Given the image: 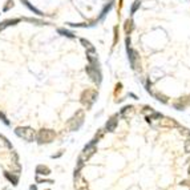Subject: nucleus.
Here are the masks:
<instances>
[{
    "instance_id": "nucleus-1",
    "label": "nucleus",
    "mask_w": 190,
    "mask_h": 190,
    "mask_svg": "<svg viewBox=\"0 0 190 190\" xmlns=\"http://www.w3.org/2000/svg\"><path fill=\"white\" fill-rule=\"evenodd\" d=\"M125 48H126V53H128V60L130 63V67L133 71H138V65H140V56L138 52L136 51L134 48H132L130 45V36L126 35L125 37Z\"/></svg>"
},
{
    "instance_id": "nucleus-2",
    "label": "nucleus",
    "mask_w": 190,
    "mask_h": 190,
    "mask_svg": "<svg viewBox=\"0 0 190 190\" xmlns=\"http://www.w3.org/2000/svg\"><path fill=\"white\" fill-rule=\"evenodd\" d=\"M98 97V90L96 89H85L81 93V97H80V103L85 106L87 109L92 108V105L96 103Z\"/></svg>"
},
{
    "instance_id": "nucleus-3",
    "label": "nucleus",
    "mask_w": 190,
    "mask_h": 190,
    "mask_svg": "<svg viewBox=\"0 0 190 190\" xmlns=\"http://www.w3.org/2000/svg\"><path fill=\"white\" fill-rule=\"evenodd\" d=\"M82 124H84V111H82V109H79L75 113V116L67 121V128L69 132H75L77 129H80V126H81Z\"/></svg>"
},
{
    "instance_id": "nucleus-4",
    "label": "nucleus",
    "mask_w": 190,
    "mask_h": 190,
    "mask_svg": "<svg viewBox=\"0 0 190 190\" xmlns=\"http://www.w3.org/2000/svg\"><path fill=\"white\" fill-rule=\"evenodd\" d=\"M16 136H19L20 138L25 140L28 142H32L36 140V130L33 128H29V126H17L15 129Z\"/></svg>"
},
{
    "instance_id": "nucleus-5",
    "label": "nucleus",
    "mask_w": 190,
    "mask_h": 190,
    "mask_svg": "<svg viewBox=\"0 0 190 190\" xmlns=\"http://www.w3.org/2000/svg\"><path fill=\"white\" fill-rule=\"evenodd\" d=\"M36 138L40 144H51L56 138V132L52 129H41L36 134Z\"/></svg>"
},
{
    "instance_id": "nucleus-6",
    "label": "nucleus",
    "mask_w": 190,
    "mask_h": 190,
    "mask_svg": "<svg viewBox=\"0 0 190 190\" xmlns=\"http://www.w3.org/2000/svg\"><path fill=\"white\" fill-rule=\"evenodd\" d=\"M85 72H87V75L90 77V80H92L97 87L101 84V81H103V73H101L100 68L92 67L90 64H88L87 67H85Z\"/></svg>"
},
{
    "instance_id": "nucleus-7",
    "label": "nucleus",
    "mask_w": 190,
    "mask_h": 190,
    "mask_svg": "<svg viewBox=\"0 0 190 190\" xmlns=\"http://www.w3.org/2000/svg\"><path fill=\"white\" fill-rule=\"evenodd\" d=\"M97 140H93L90 144H88L87 146L84 148V150L81 152V156H80V158H79V161H81V162H87L88 159L90 158V157L93 156V154L96 153V144H97Z\"/></svg>"
},
{
    "instance_id": "nucleus-8",
    "label": "nucleus",
    "mask_w": 190,
    "mask_h": 190,
    "mask_svg": "<svg viewBox=\"0 0 190 190\" xmlns=\"http://www.w3.org/2000/svg\"><path fill=\"white\" fill-rule=\"evenodd\" d=\"M158 124H159V126H162V128H178V122L174 120V118H170V117H164L162 116L161 117V120L158 121Z\"/></svg>"
},
{
    "instance_id": "nucleus-9",
    "label": "nucleus",
    "mask_w": 190,
    "mask_h": 190,
    "mask_svg": "<svg viewBox=\"0 0 190 190\" xmlns=\"http://www.w3.org/2000/svg\"><path fill=\"white\" fill-rule=\"evenodd\" d=\"M75 189L76 190H88V182L81 175L75 177Z\"/></svg>"
},
{
    "instance_id": "nucleus-10",
    "label": "nucleus",
    "mask_w": 190,
    "mask_h": 190,
    "mask_svg": "<svg viewBox=\"0 0 190 190\" xmlns=\"http://www.w3.org/2000/svg\"><path fill=\"white\" fill-rule=\"evenodd\" d=\"M114 7V0H112V1H109L108 4H105L104 5V8H103V11H101V13L98 15V17H97V21H101V20H104L105 19V16L108 15L109 12H111V9Z\"/></svg>"
},
{
    "instance_id": "nucleus-11",
    "label": "nucleus",
    "mask_w": 190,
    "mask_h": 190,
    "mask_svg": "<svg viewBox=\"0 0 190 190\" xmlns=\"http://www.w3.org/2000/svg\"><path fill=\"white\" fill-rule=\"evenodd\" d=\"M96 23H98L97 19L90 21V23H65V24L68 27H71V28H90V27H95Z\"/></svg>"
},
{
    "instance_id": "nucleus-12",
    "label": "nucleus",
    "mask_w": 190,
    "mask_h": 190,
    "mask_svg": "<svg viewBox=\"0 0 190 190\" xmlns=\"http://www.w3.org/2000/svg\"><path fill=\"white\" fill-rule=\"evenodd\" d=\"M118 114H114V116H112L111 118L108 120V122H106V125H105V129L108 132H114L116 130V128H117V124H118Z\"/></svg>"
},
{
    "instance_id": "nucleus-13",
    "label": "nucleus",
    "mask_w": 190,
    "mask_h": 190,
    "mask_svg": "<svg viewBox=\"0 0 190 190\" xmlns=\"http://www.w3.org/2000/svg\"><path fill=\"white\" fill-rule=\"evenodd\" d=\"M148 92H149L157 101H159V103H164V104H167V103H169V100H167L166 96L162 95V93H158V92H153L152 88H149V89H148Z\"/></svg>"
},
{
    "instance_id": "nucleus-14",
    "label": "nucleus",
    "mask_w": 190,
    "mask_h": 190,
    "mask_svg": "<svg viewBox=\"0 0 190 190\" xmlns=\"http://www.w3.org/2000/svg\"><path fill=\"white\" fill-rule=\"evenodd\" d=\"M87 60L92 67H96V68H100V61H98V55L97 53H87Z\"/></svg>"
},
{
    "instance_id": "nucleus-15",
    "label": "nucleus",
    "mask_w": 190,
    "mask_h": 190,
    "mask_svg": "<svg viewBox=\"0 0 190 190\" xmlns=\"http://www.w3.org/2000/svg\"><path fill=\"white\" fill-rule=\"evenodd\" d=\"M133 29H134V21H133V19H126L125 20V23H124V31H125V35H129L130 36V33L133 32Z\"/></svg>"
},
{
    "instance_id": "nucleus-16",
    "label": "nucleus",
    "mask_w": 190,
    "mask_h": 190,
    "mask_svg": "<svg viewBox=\"0 0 190 190\" xmlns=\"http://www.w3.org/2000/svg\"><path fill=\"white\" fill-rule=\"evenodd\" d=\"M20 1H21V4H23V5H25V7H27V8H28V9H29V11H31V12H33V13H36V15H37V16H44V13H43V12H41V11H40V9H37V8H36V7H35V5H32V4H31V3H29V1H28V0H20Z\"/></svg>"
},
{
    "instance_id": "nucleus-17",
    "label": "nucleus",
    "mask_w": 190,
    "mask_h": 190,
    "mask_svg": "<svg viewBox=\"0 0 190 190\" xmlns=\"http://www.w3.org/2000/svg\"><path fill=\"white\" fill-rule=\"evenodd\" d=\"M133 113H134L133 105H126L120 111V116H122V117H125V118H128L129 116H132Z\"/></svg>"
},
{
    "instance_id": "nucleus-18",
    "label": "nucleus",
    "mask_w": 190,
    "mask_h": 190,
    "mask_svg": "<svg viewBox=\"0 0 190 190\" xmlns=\"http://www.w3.org/2000/svg\"><path fill=\"white\" fill-rule=\"evenodd\" d=\"M36 174L37 175H49L51 174V169L45 165H39L36 167Z\"/></svg>"
},
{
    "instance_id": "nucleus-19",
    "label": "nucleus",
    "mask_w": 190,
    "mask_h": 190,
    "mask_svg": "<svg viewBox=\"0 0 190 190\" xmlns=\"http://www.w3.org/2000/svg\"><path fill=\"white\" fill-rule=\"evenodd\" d=\"M57 33L61 35V36L65 37H69V39H76V33L69 29H65V28H57Z\"/></svg>"
},
{
    "instance_id": "nucleus-20",
    "label": "nucleus",
    "mask_w": 190,
    "mask_h": 190,
    "mask_svg": "<svg viewBox=\"0 0 190 190\" xmlns=\"http://www.w3.org/2000/svg\"><path fill=\"white\" fill-rule=\"evenodd\" d=\"M24 20L28 21V23H33V24H36V25H47V24H49V23H47V21L40 20V19H35V17H24Z\"/></svg>"
},
{
    "instance_id": "nucleus-21",
    "label": "nucleus",
    "mask_w": 190,
    "mask_h": 190,
    "mask_svg": "<svg viewBox=\"0 0 190 190\" xmlns=\"http://www.w3.org/2000/svg\"><path fill=\"white\" fill-rule=\"evenodd\" d=\"M141 4H142V1L141 0H134V3L132 4V7H130V16H133L134 13L137 12V11L140 9V7H141Z\"/></svg>"
},
{
    "instance_id": "nucleus-22",
    "label": "nucleus",
    "mask_w": 190,
    "mask_h": 190,
    "mask_svg": "<svg viewBox=\"0 0 190 190\" xmlns=\"http://www.w3.org/2000/svg\"><path fill=\"white\" fill-rule=\"evenodd\" d=\"M13 7H15V3H13V0H7L1 11H3V12H8V11H9V9H12Z\"/></svg>"
},
{
    "instance_id": "nucleus-23",
    "label": "nucleus",
    "mask_w": 190,
    "mask_h": 190,
    "mask_svg": "<svg viewBox=\"0 0 190 190\" xmlns=\"http://www.w3.org/2000/svg\"><path fill=\"white\" fill-rule=\"evenodd\" d=\"M20 21H21V19L15 17V19H7V20H4V23L7 27H9V25H16V24H19Z\"/></svg>"
},
{
    "instance_id": "nucleus-24",
    "label": "nucleus",
    "mask_w": 190,
    "mask_h": 190,
    "mask_svg": "<svg viewBox=\"0 0 190 190\" xmlns=\"http://www.w3.org/2000/svg\"><path fill=\"white\" fill-rule=\"evenodd\" d=\"M178 103H181L183 106H189L190 105V96H185V97H180L178 98Z\"/></svg>"
},
{
    "instance_id": "nucleus-25",
    "label": "nucleus",
    "mask_w": 190,
    "mask_h": 190,
    "mask_svg": "<svg viewBox=\"0 0 190 190\" xmlns=\"http://www.w3.org/2000/svg\"><path fill=\"white\" fill-rule=\"evenodd\" d=\"M5 177H7L8 180H9L11 182H12V183H13V185H15V186L17 185V181H19V175H13V174L11 175L9 173H5Z\"/></svg>"
},
{
    "instance_id": "nucleus-26",
    "label": "nucleus",
    "mask_w": 190,
    "mask_h": 190,
    "mask_svg": "<svg viewBox=\"0 0 190 190\" xmlns=\"http://www.w3.org/2000/svg\"><path fill=\"white\" fill-rule=\"evenodd\" d=\"M180 133L182 134V136L185 137L186 140H188V138H190V130H189L188 128H181V129H180Z\"/></svg>"
},
{
    "instance_id": "nucleus-27",
    "label": "nucleus",
    "mask_w": 190,
    "mask_h": 190,
    "mask_svg": "<svg viewBox=\"0 0 190 190\" xmlns=\"http://www.w3.org/2000/svg\"><path fill=\"white\" fill-rule=\"evenodd\" d=\"M80 43H81V45L84 47L85 49H87L88 47H90V45H92V43H90L89 40H87V39H84V37H81V39H80Z\"/></svg>"
},
{
    "instance_id": "nucleus-28",
    "label": "nucleus",
    "mask_w": 190,
    "mask_h": 190,
    "mask_svg": "<svg viewBox=\"0 0 190 190\" xmlns=\"http://www.w3.org/2000/svg\"><path fill=\"white\" fill-rule=\"evenodd\" d=\"M87 53H90V55H93V53H97V49H96V47L93 45H90V47H88L87 48Z\"/></svg>"
},
{
    "instance_id": "nucleus-29",
    "label": "nucleus",
    "mask_w": 190,
    "mask_h": 190,
    "mask_svg": "<svg viewBox=\"0 0 190 190\" xmlns=\"http://www.w3.org/2000/svg\"><path fill=\"white\" fill-rule=\"evenodd\" d=\"M0 120H1V121H3V122H4V124H5V125H9V121H8V118H7V117H5V114H4V113H3V112H1V111H0Z\"/></svg>"
},
{
    "instance_id": "nucleus-30",
    "label": "nucleus",
    "mask_w": 190,
    "mask_h": 190,
    "mask_svg": "<svg viewBox=\"0 0 190 190\" xmlns=\"http://www.w3.org/2000/svg\"><path fill=\"white\" fill-rule=\"evenodd\" d=\"M185 152L186 153H190V138H188L185 141Z\"/></svg>"
},
{
    "instance_id": "nucleus-31",
    "label": "nucleus",
    "mask_w": 190,
    "mask_h": 190,
    "mask_svg": "<svg viewBox=\"0 0 190 190\" xmlns=\"http://www.w3.org/2000/svg\"><path fill=\"white\" fill-rule=\"evenodd\" d=\"M117 29H118V27L116 25L114 28H113V31H114V40H113V44L117 43V39H118V33H117Z\"/></svg>"
},
{
    "instance_id": "nucleus-32",
    "label": "nucleus",
    "mask_w": 190,
    "mask_h": 190,
    "mask_svg": "<svg viewBox=\"0 0 190 190\" xmlns=\"http://www.w3.org/2000/svg\"><path fill=\"white\" fill-rule=\"evenodd\" d=\"M142 112H144V113H153V108H149V106H144V111H142Z\"/></svg>"
},
{
    "instance_id": "nucleus-33",
    "label": "nucleus",
    "mask_w": 190,
    "mask_h": 190,
    "mask_svg": "<svg viewBox=\"0 0 190 190\" xmlns=\"http://www.w3.org/2000/svg\"><path fill=\"white\" fill-rule=\"evenodd\" d=\"M181 185H183V186H189V188H190V180H185V181H182V182H181Z\"/></svg>"
},
{
    "instance_id": "nucleus-34",
    "label": "nucleus",
    "mask_w": 190,
    "mask_h": 190,
    "mask_svg": "<svg viewBox=\"0 0 190 190\" xmlns=\"http://www.w3.org/2000/svg\"><path fill=\"white\" fill-rule=\"evenodd\" d=\"M5 28H7V25H5V23H4V21H1V23H0V32H1L3 29H5Z\"/></svg>"
},
{
    "instance_id": "nucleus-35",
    "label": "nucleus",
    "mask_w": 190,
    "mask_h": 190,
    "mask_svg": "<svg viewBox=\"0 0 190 190\" xmlns=\"http://www.w3.org/2000/svg\"><path fill=\"white\" fill-rule=\"evenodd\" d=\"M29 190H36V186H35V185L31 186V188H29Z\"/></svg>"
},
{
    "instance_id": "nucleus-36",
    "label": "nucleus",
    "mask_w": 190,
    "mask_h": 190,
    "mask_svg": "<svg viewBox=\"0 0 190 190\" xmlns=\"http://www.w3.org/2000/svg\"><path fill=\"white\" fill-rule=\"evenodd\" d=\"M189 174H190V167H189Z\"/></svg>"
},
{
    "instance_id": "nucleus-37",
    "label": "nucleus",
    "mask_w": 190,
    "mask_h": 190,
    "mask_svg": "<svg viewBox=\"0 0 190 190\" xmlns=\"http://www.w3.org/2000/svg\"><path fill=\"white\" fill-rule=\"evenodd\" d=\"M4 190H8V189H4Z\"/></svg>"
},
{
    "instance_id": "nucleus-38",
    "label": "nucleus",
    "mask_w": 190,
    "mask_h": 190,
    "mask_svg": "<svg viewBox=\"0 0 190 190\" xmlns=\"http://www.w3.org/2000/svg\"><path fill=\"white\" fill-rule=\"evenodd\" d=\"M0 13H1V12H0Z\"/></svg>"
}]
</instances>
